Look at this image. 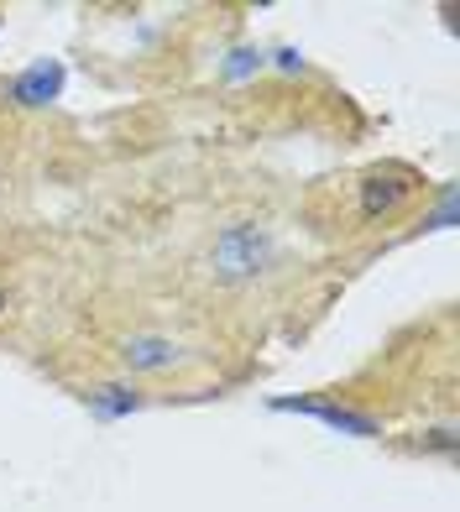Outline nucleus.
<instances>
[{"label": "nucleus", "instance_id": "f257e3e1", "mask_svg": "<svg viewBox=\"0 0 460 512\" xmlns=\"http://www.w3.org/2000/svg\"><path fill=\"white\" fill-rule=\"evenodd\" d=\"M278 262V236L272 225L262 220H230L215 230L210 251H204V272L225 288H241V283H257V277Z\"/></svg>", "mask_w": 460, "mask_h": 512}, {"label": "nucleus", "instance_id": "f03ea898", "mask_svg": "<svg viewBox=\"0 0 460 512\" xmlns=\"http://www.w3.org/2000/svg\"><path fill=\"white\" fill-rule=\"evenodd\" d=\"M115 361H121L131 377H173V371L189 366V345L163 335V330H131L115 340Z\"/></svg>", "mask_w": 460, "mask_h": 512}, {"label": "nucleus", "instance_id": "39448f33", "mask_svg": "<svg viewBox=\"0 0 460 512\" xmlns=\"http://www.w3.org/2000/svg\"><path fill=\"white\" fill-rule=\"evenodd\" d=\"M63 84H68V68L58 58H37L6 84V100L16 110H48L53 100H63Z\"/></svg>", "mask_w": 460, "mask_h": 512}, {"label": "nucleus", "instance_id": "1a4fd4ad", "mask_svg": "<svg viewBox=\"0 0 460 512\" xmlns=\"http://www.w3.org/2000/svg\"><path fill=\"white\" fill-rule=\"evenodd\" d=\"M267 63H272V68H283V74H304V53H298V48H278Z\"/></svg>", "mask_w": 460, "mask_h": 512}, {"label": "nucleus", "instance_id": "9d476101", "mask_svg": "<svg viewBox=\"0 0 460 512\" xmlns=\"http://www.w3.org/2000/svg\"><path fill=\"white\" fill-rule=\"evenodd\" d=\"M6 304H11V293H6V288H0V309H6Z\"/></svg>", "mask_w": 460, "mask_h": 512}, {"label": "nucleus", "instance_id": "7ed1b4c3", "mask_svg": "<svg viewBox=\"0 0 460 512\" xmlns=\"http://www.w3.org/2000/svg\"><path fill=\"white\" fill-rule=\"evenodd\" d=\"M272 413H304V418H319L325 429L335 434H351V439H377L382 434V418L366 413V408H351V403H335V398H267Z\"/></svg>", "mask_w": 460, "mask_h": 512}, {"label": "nucleus", "instance_id": "20e7f679", "mask_svg": "<svg viewBox=\"0 0 460 512\" xmlns=\"http://www.w3.org/2000/svg\"><path fill=\"white\" fill-rule=\"evenodd\" d=\"M419 194V178L408 168H377L361 178V220H393L398 209Z\"/></svg>", "mask_w": 460, "mask_h": 512}, {"label": "nucleus", "instance_id": "0eeeda50", "mask_svg": "<svg viewBox=\"0 0 460 512\" xmlns=\"http://www.w3.org/2000/svg\"><path fill=\"white\" fill-rule=\"evenodd\" d=\"M419 450H424V455H455V450H460V429H455V424L419 429Z\"/></svg>", "mask_w": 460, "mask_h": 512}, {"label": "nucleus", "instance_id": "423d86ee", "mask_svg": "<svg viewBox=\"0 0 460 512\" xmlns=\"http://www.w3.org/2000/svg\"><path fill=\"white\" fill-rule=\"evenodd\" d=\"M84 403H89V413H95L100 424H115V418H131L147 398L136 392V382H100V387L84 392Z\"/></svg>", "mask_w": 460, "mask_h": 512}, {"label": "nucleus", "instance_id": "6e6552de", "mask_svg": "<svg viewBox=\"0 0 460 512\" xmlns=\"http://www.w3.org/2000/svg\"><path fill=\"white\" fill-rule=\"evenodd\" d=\"M267 68V53H257V48H236L225 63H220V74L225 79H251V74H262Z\"/></svg>", "mask_w": 460, "mask_h": 512}]
</instances>
